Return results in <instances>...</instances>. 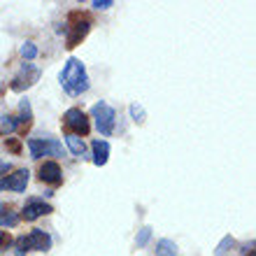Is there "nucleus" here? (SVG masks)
Instances as JSON below:
<instances>
[{
  "mask_svg": "<svg viewBox=\"0 0 256 256\" xmlns=\"http://www.w3.org/2000/svg\"><path fill=\"white\" fill-rule=\"evenodd\" d=\"M91 116H94L96 122V128L100 130V135L110 138V135L114 133V124H116V112L112 105H108L105 100L96 102L94 108H91Z\"/></svg>",
  "mask_w": 256,
  "mask_h": 256,
  "instance_id": "20e7f679",
  "label": "nucleus"
},
{
  "mask_svg": "<svg viewBox=\"0 0 256 256\" xmlns=\"http://www.w3.org/2000/svg\"><path fill=\"white\" fill-rule=\"evenodd\" d=\"M40 74H42L40 68H35L33 63H24V66H21V70L14 74L12 82H10V88H12V91H16V94H19V91H26V88H30L35 82L40 80Z\"/></svg>",
  "mask_w": 256,
  "mask_h": 256,
  "instance_id": "0eeeda50",
  "label": "nucleus"
},
{
  "mask_svg": "<svg viewBox=\"0 0 256 256\" xmlns=\"http://www.w3.org/2000/svg\"><path fill=\"white\" fill-rule=\"evenodd\" d=\"M58 82H61L63 91H66L68 96H72V98L86 94L88 91V74H86L84 63H82L80 58H74V56L68 58L63 70H61V74H58Z\"/></svg>",
  "mask_w": 256,
  "mask_h": 256,
  "instance_id": "f257e3e1",
  "label": "nucleus"
},
{
  "mask_svg": "<svg viewBox=\"0 0 256 256\" xmlns=\"http://www.w3.org/2000/svg\"><path fill=\"white\" fill-rule=\"evenodd\" d=\"M12 244V236L7 233V230H0V250H5Z\"/></svg>",
  "mask_w": 256,
  "mask_h": 256,
  "instance_id": "412c9836",
  "label": "nucleus"
},
{
  "mask_svg": "<svg viewBox=\"0 0 256 256\" xmlns=\"http://www.w3.org/2000/svg\"><path fill=\"white\" fill-rule=\"evenodd\" d=\"M91 152H94V166H105L110 158V142L108 140H94L91 142Z\"/></svg>",
  "mask_w": 256,
  "mask_h": 256,
  "instance_id": "f8f14e48",
  "label": "nucleus"
},
{
  "mask_svg": "<svg viewBox=\"0 0 256 256\" xmlns=\"http://www.w3.org/2000/svg\"><path fill=\"white\" fill-rule=\"evenodd\" d=\"M21 56H24L26 63L35 61V58H38V47H35L33 42H24V44H21Z\"/></svg>",
  "mask_w": 256,
  "mask_h": 256,
  "instance_id": "f3484780",
  "label": "nucleus"
},
{
  "mask_svg": "<svg viewBox=\"0 0 256 256\" xmlns=\"http://www.w3.org/2000/svg\"><path fill=\"white\" fill-rule=\"evenodd\" d=\"M54 212V208L49 205V202L40 200V198H33V200H28L21 210V219H26V222H35V219H40V216H47Z\"/></svg>",
  "mask_w": 256,
  "mask_h": 256,
  "instance_id": "1a4fd4ad",
  "label": "nucleus"
},
{
  "mask_svg": "<svg viewBox=\"0 0 256 256\" xmlns=\"http://www.w3.org/2000/svg\"><path fill=\"white\" fill-rule=\"evenodd\" d=\"M233 244H236V240H233L230 236H226V238L222 240V242H219V247H216L214 254H216V256H224L226 252H228V247H233Z\"/></svg>",
  "mask_w": 256,
  "mask_h": 256,
  "instance_id": "aec40b11",
  "label": "nucleus"
},
{
  "mask_svg": "<svg viewBox=\"0 0 256 256\" xmlns=\"http://www.w3.org/2000/svg\"><path fill=\"white\" fill-rule=\"evenodd\" d=\"M30 182V170L28 168H21V170H14L12 175H7L5 180H0V191H16V194H24Z\"/></svg>",
  "mask_w": 256,
  "mask_h": 256,
  "instance_id": "6e6552de",
  "label": "nucleus"
},
{
  "mask_svg": "<svg viewBox=\"0 0 256 256\" xmlns=\"http://www.w3.org/2000/svg\"><path fill=\"white\" fill-rule=\"evenodd\" d=\"M130 116H133V122L135 124H144V108H142V105H138V102H133V105H130Z\"/></svg>",
  "mask_w": 256,
  "mask_h": 256,
  "instance_id": "6ab92c4d",
  "label": "nucleus"
},
{
  "mask_svg": "<svg viewBox=\"0 0 256 256\" xmlns=\"http://www.w3.org/2000/svg\"><path fill=\"white\" fill-rule=\"evenodd\" d=\"M112 5H114L112 0H94V7H96V10H110Z\"/></svg>",
  "mask_w": 256,
  "mask_h": 256,
  "instance_id": "5701e85b",
  "label": "nucleus"
},
{
  "mask_svg": "<svg viewBox=\"0 0 256 256\" xmlns=\"http://www.w3.org/2000/svg\"><path fill=\"white\" fill-rule=\"evenodd\" d=\"M16 124H19V130L21 135H26V130L30 128V124H33V108H30V102L28 100H21L19 102V116H16Z\"/></svg>",
  "mask_w": 256,
  "mask_h": 256,
  "instance_id": "9b49d317",
  "label": "nucleus"
},
{
  "mask_svg": "<svg viewBox=\"0 0 256 256\" xmlns=\"http://www.w3.org/2000/svg\"><path fill=\"white\" fill-rule=\"evenodd\" d=\"M26 144H28V152H30V158H44V156H63V144L56 140V138H44V140L30 138Z\"/></svg>",
  "mask_w": 256,
  "mask_h": 256,
  "instance_id": "423d86ee",
  "label": "nucleus"
},
{
  "mask_svg": "<svg viewBox=\"0 0 256 256\" xmlns=\"http://www.w3.org/2000/svg\"><path fill=\"white\" fill-rule=\"evenodd\" d=\"M16 128H19L16 116H12V114H2V116H0V135H10V133H14Z\"/></svg>",
  "mask_w": 256,
  "mask_h": 256,
  "instance_id": "dca6fc26",
  "label": "nucleus"
},
{
  "mask_svg": "<svg viewBox=\"0 0 256 256\" xmlns=\"http://www.w3.org/2000/svg\"><path fill=\"white\" fill-rule=\"evenodd\" d=\"M38 177H40V182L44 184H52V186H58L63 182V172H61V166L56 161H44L38 170Z\"/></svg>",
  "mask_w": 256,
  "mask_h": 256,
  "instance_id": "9d476101",
  "label": "nucleus"
},
{
  "mask_svg": "<svg viewBox=\"0 0 256 256\" xmlns=\"http://www.w3.org/2000/svg\"><path fill=\"white\" fill-rule=\"evenodd\" d=\"M63 128H66L70 135L82 138V135H88V130H91V122H88V116H86L84 110L70 108L66 114H63Z\"/></svg>",
  "mask_w": 256,
  "mask_h": 256,
  "instance_id": "39448f33",
  "label": "nucleus"
},
{
  "mask_svg": "<svg viewBox=\"0 0 256 256\" xmlns=\"http://www.w3.org/2000/svg\"><path fill=\"white\" fill-rule=\"evenodd\" d=\"M21 222L19 212H14L7 202H0V226H7V228H14L16 224Z\"/></svg>",
  "mask_w": 256,
  "mask_h": 256,
  "instance_id": "ddd939ff",
  "label": "nucleus"
},
{
  "mask_svg": "<svg viewBox=\"0 0 256 256\" xmlns=\"http://www.w3.org/2000/svg\"><path fill=\"white\" fill-rule=\"evenodd\" d=\"M242 254L244 256H256V250H254V240H250V242L242 247Z\"/></svg>",
  "mask_w": 256,
  "mask_h": 256,
  "instance_id": "b1692460",
  "label": "nucleus"
},
{
  "mask_svg": "<svg viewBox=\"0 0 256 256\" xmlns=\"http://www.w3.org/2000/svg\"><path fill=\"white\" fill-rule=\"evenodd\" d=\"M5 147L10 149L12 154H19V152H21V144L16 140H12V138H7V140H5Z\"/></svg>",
  "mask_w": 256,
  "mask_h": 256,
  "instance_id": "4be33fe9",
  "label": "nucleus"
},
{
  "mask_svg": "<svg viewBox=\"0 0 256 256\" xmlns=\"http://www.w3.org/2000/svg\"><path fill=\"white\" fill-rule=\"evenodd\" d=\"M149 240H152V226H144L135 238V247H147Z\"/></svg>",
  "mask_w": 256,
  "mask_h": 256,
  "instance_id": "a211bd4d",
  "label": "nucleus"
},
{
  "mask_svg": "<svg viewBox=\"0 0 256 256\" xmlns=\"http://www.w3.org/2000/svg\"><path fill=\"white\" fill-rule=\"evenodd\" d=\"M12 170V163H7V161H0V177L5 175V172H10Z\"/></svg>",
  "mask_w": 256,
  "mask_h": 256,
  "instance_id": "393cba45",
  "label": "nucleus"
},
{
  "mask_svg": "<svg viewBox=\"0 0 256 256\" xmlns=\"http://www.w3.org/2000/svg\"><path fill=\"white\" fill-rule=\"evenodd\" d=\"M91 16L88 14H82V12H72L70 14V26L66 28V47L68 49H74L77 44H80L84 38L88 35V30H91Z\"/></svg>",
  "mask_w": 256,
  "mask_h": 256,
  "instance_id": "7ed1b4c3",
  "label": "nucleus"
},
{
  "mask_svg": "<svg viewBox=\"0 0 256 256\" xmlns=\"http://www.w3.org/2000/svg\"><path fill=\"white\" fill-rule=\"evenodd\" d=\"M154 256H177V244L172 240H168V238H163V240L156 242Z\"/></svg>",
  "mask_w": 256,
  "mask_h": 256,
  "instance_id": "2eb2a0df",
  "label": "nucleus"
},
{
  "mask_svg": "<svg viewBox=\"0 0 256 256\" xmlns=\"http://www.w3.org/2000/svg\"><path fill=\"white\" fill-rule=\"evenodd\" d=\"M66 144L68 149L72 152L74 156H86V144H84V138H77V135H66Z\"/></svg>",
  "mask_w": 256,
  "mask_h": 256,
  "instance_id": "4468645a",
  "label": "nucleus"
},
{
  "mask_svg": "<svg viewBox=\"0 0 256 256\" xmlns=\"http://www.w3.org/2000/svg\"><path fill=\"white\" fill-rule=\"evenodd\" d=\"M49 247H52V236L42 228H35L28 236H21L14 240V252L19 256H24L26 252H47Z\"/></svg>",
  "mask_w": 256,
  "mask_h": 256,
  "instance_id": "f03ea898",
  "label": "nucleus"
}]
</instances>
